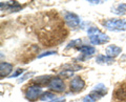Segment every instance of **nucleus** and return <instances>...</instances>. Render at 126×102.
<instances>
[{
	"instance_id": "1",
	"label": "nucleus",
	"mask_w": 126,
	"mask_h": 102,
	"mask_svg": "<svg viewBox=\"0 0 126 102\" xmlns=\"http://www.w3.org/2000/svg\"><path fill=\"white\" fill-rule=\"evenodd\" d=\"M87 33L90 41L94 45H99L107 44L110 40L109 36L95 27H90L87 29Z\"/></svg>"
},
{
	"instance_id": "2",
	"label": "nucleus",
	"mask_w": 126,
	"mask_h": 102,
	"mask_svg": "<svg viewBox=\"0 0 126 102\" xmlns=\"http://www.w3.org/2000/svg\"><path fill=\"white\" fill-rule=\"evenodd\" d=\"M102 25L111 31H126V20L121 18H109L102 22Z\"/></svg>"
},
{
	"instance_id": "3",
	"label": "nucleus",
	"mask_w": 126,
	"mask_h": 102,
	"mask_svg": "<svg viewBox=\"0 0 126 102\" xmlns=\"http://www.w3.org/2000/svg\"><path fill=\"white\" fill-rule=\"evenodd\" d=\"M42 88L38 85H33L28 87L25 92V97L28 100L34 102L42 94Z\"/></svg>"
},
{
	"instance_id": "4",
	"label": "nucleus",
	"mask_w": 126,
	"mask_h": 102,
	"mask_svg": "<svg viewBox=\"0 0 126 102\" xmlns=\"http://www.w3.org/2000/svg\"><path fill=\"white\" fill-rule=\"evenodd\" d=\"M49 88L57 92H63L66 88V85L61 78L55 77L51 79L49 84Z\"/></svg>"
},
{
	"instance_id": "5",
	"label": "nucleus",
	"mask_w": 126,
	"mask_h": 102,
	"mask_svg": "<svg viewBox=\"0 0 126 102\" xmlns=\"http://www.w3.org/2000/svg\"><path fill=\"white\" fill-rule=\"evenodd\" d=\"M107 91L108 89L103 84L100 83L94 87L89 95L91 96L95 100H96L104 97L107 93Z\"/></svg>"
},
{
	"instance_id": "6",
	"label": "nucleus",
	"mask_w": 126,
	"mask_h": 102,
	"mask_svg": "<svg viewBox=\"0 0 126 102\" xmlns=\"http://www.w3.org/2000/svg\"><path fill=\"white\" fill-rule=\"evenodd\" d=\"M85 86V81L81 76L74 77L70 83V90L73 92H79L82 90Z\"/></svg>"
},
{
	"instance_id": "7",
	"label": "nucleus",
	"mask_w": 126,
	"mask_h": 102,
	"mask_svg": "<svg viewBox=\"0 0 126 102\" xmlns=\"http://www.w3.org/2000/svg\"><path fill=\"white\" fill-rule=\"evenodd\" d=\"M0 8L1 11L7 10L9 12H17L22 10V6L18 2L14 1H7L6 3L1 2L0 3Z\"/></svg>"
},
{
	"instance_id": "8",
	"label": "nucleus",
	"mask_w": 126,
	"mask_h": 102,
	"mask_svg": "<svg viewBox=\"0 0 126 102\" xmlns=\"http://www.w3.org/2000/svg\"><path fill=\"white\" fill-rule=\"evenodd\" d=\"M65 21L70 28H76L79 25L80 18L76 14L73 12H67L65 15Z\"/></svg>"
},
{
	"instance_id": "9",
	"label": "nucleus",
	"mask_w": 126,
	"mask_h": 102,
	"mask_svg": "<svg viewBox=\"0 0 126 102\" xmlns=\"http://www.w3.org/2000/svg\"><path fill=\"white\" fill-rule=\"evenodd\" d=\"M121 52L122 48L119 46H117L114 44H111V45H108L105 49L107 56L112 58L118 57L121 53Z\"/></svg>"
},
{
	"instance_id": "10",
	"label": "nucleus",
	"mask_w": 126,
	"mask_h": 102,
	"mask_svg": "<svg viewBox=\"0 0 126 102\" xmlns=\"http://www.w3.org/2000/svg\"><path fill=\"white\" fill-rule=\"evenodd\" d=\"M13 66L12 64L7 62H1L0 64V76L1 77H6L12 71Z\"/></svg>"
},
{
	"instance_id": "11",
	"label": "nucleus",
	"mask_w": 126,
	"mask_h": 102,
	"mask_svg": "<svg viewBox=\"0 0 126 102\" xmlns=\"http://www.w3.org/2000/svg\"><path fill=\"white\" fill-rule=\"evenodd\" d=\"M77 49L78 51L82 53V57L83 58H85L86 56H91V55H94L95 52V49L94 47L88 46V45L78 47Z\"/></svg>"
},
{
	"instance_id": "12",
	"label": "nucleus",
	"mask_w": 126,
	"mask_h": 102,
	"mask_svg": "<svg viewBox=\"0 0 126 102\" xmlns=\"http://www.w3.org/2000/svg\"><path fill=\"white\" fill-rule=\"evenodd\" d=\"M95 61L97 63L100 65H111L114 63V60L109 57L100 54L96 57Z\"/></svg>"
},
{
	"instance_id": "13",
	"label": "nucleus",
	"mask_w": 126,
	"mask_h": 102,
	"mask_svg": "<svg viewBox=\"0 0 126 102\" xmlns=\"http://www.w3.org/2000/svg\"><path fill=\"white\" fill-rule=\"evenodd\" d=\"M51 78H50V76H38V77H36L33 79V81L35 85H38V86H40L41 85H46L47 83L49 84Z\"/></svg>"
},
{
	"instance_id": "14",
	"label": "nucleus",
	"mask_w": 126,
	"mask_h": 102,
	"mask_svg": "<svg viewBox=\"0 0 126 102\" xmlns=\"http://www.w3.org/2000/svg\"><path fill=\"white\" fill-rule=\"evenodd\" d=\"M112 12L118 15H123L126 13V4H121L116 8L112 9Z\"/></svg>"
},
{
	"instance_id": "15",
	"label": "nucleus",
	"mask_w": 126,
	"mask_h": 102,
	"mask_svg": "<svg viewBox=\"0 0 126 102\" xmlns=\"http://www.w3.org/2000/svg\"><path fill=\"white\" fill-rule=\"evenodd\" d=\"M55 95L50 92H45L43 93L40 97V100L41 101H49L50 100L53 99L55 97Z\"/></svg>"
},
{
	"instance_id": "16",
	"label": "nucleus",
	"mask_w": 126,
	"mask_h": 102,
	"mask_svg": "<svg viewBox=\"0 0 126 102\" xmlns=\"http://www.w3.org/2000/svg\"><path fill=\"white\" fill-rule=\"evenodd\" d=\"M82 67L80 65H73V64H68V65H65V67H64V70H68V71H79V70H81Z\"/></svg>"
},
{
	"instance_id": "17",
	"label": "nucleus",
	"mask_w": 126,
	"mask_h": 102,
	"mask_svg": "<svg viewBox=\"0 0 126 102\" xmlns=\"http://www.w3.org/2000/svg\"><path fill=\"white\" fill-rule=\"evenodd\" d=\"M35 74V72H28L26 74H25L23 76H22L20 78L18 79V81L19 83H21V82H23L24 81H27L28 79H30V77H33L34 75Z\"/></svg>"
},
{
	"instance_id": "18",
	"label": "nucleus",
	"mask_w": 126,
	"mask_h": 102,
	"mask_svg": "<svg viewBox=\"0 0 126 102\" xmlns=\"http://www.w3.org/2000/svg\"><path fill=\"white\" fill-rule=\"evenodd\" d=\"M81 43V39H76L75 40H72L68 44V45L66 46V49H70L71 48L75 47L77 46L79 44Z\"/></svg>"
},
{
	"instance_id": "19",
	"label": "nucleus",
	"mask_w": 126,
	"mask_h": 102,
	"mask_svg": "<svg viewBox=\"0 0 126 102\" xmlns=\"http://www.w3.org/2000/svg\"><path fill=\"white\" fill-rule=\"evenodd\" d=\"M116 97L119 99H124L126 97V91L124 88H120L116 92Z\"/></svg>"
},
{
	"instance_id": "20",
	"label": "nucleus",
	"mask_w": 126,
	"mask_h": 102,
	"mask_svg": "<svg viewBox=\"0 0 126 102\" xmlns=\"http://www.w3.org/2000/svg\"><path fill=\"white\" fill-rule=\"evenodd\" d=\"M57 54L56 51H54V50H50V51H46L44 52L41 54L38 57V58H42L50 56V55H55V54Z\"/></svg>"
},
{
	"instance_id": "21",
	"label": "nucleus",
	"mask_w": 126,
	"mask_h": 102,
	"mask_svg": "<svg viewBox=\"0 0 126 102\" xmlns=\"http://www.w3.org/2000/svg\"><path fill=\"white\" fill-rule=\"evenodd\" d=\"M24 69H22V68H18L17 70H16V71L12 74L11 76H10L9 77L11 78H13V77H18L20 75L22 74L23 73V72L24 71Z\"/></svg>"
},
{
	"instance_id": "22",
	"label": "nucleus",
	"mask_w": 126,
	"mask_h": 102,
	"mask_svg": "<svg viewBox=\"0 0 126 102\" xmlns=\"http://www.w3.org/2000/svg\"><path fill=\"white\" fill-rule=\"evenodd\" d=\"M60 74L62 75L63 76H65V77H71V76H73L74 73L73 72H72V71H68V70H64L63 71L60 73Z\"/></svg>"
},
{
	"instance_id": "23",
	"label": "nucleus",
	"mask_w": 126,
	"mask_h": 102,
	"mask_svg": "<svg viewBox=\"0 0 126 102\" xmlns=\"http://www.w3.org/2000/svg\"><path fill=\"white\" fill-rule=\"evenodd\" d=\"M95 100L92 98L91 96H90L89 95L87 96H86V97L84 99L83 102H95Z\"/></svg>"
},
{
	"instance_id": "24",
	"label": "nucleus",
	"mask_w": 126,
	"mask_h": 102,
	"mask_svg": "<svg viewBox=\"0 0 126 102\" xmlns=\"http://www.w3.org/2000/svg\"><path fill=\"white\" fill-rule=\"evenodd\" d=\"M65 102V99L63 98H58V99H55L54 100L51 101L50 102Z\"/></svg>"
},
{
	"instance_id": "25",
	"label": "nucleus",
	"mask_w": 126,
	"mask_h": 102,
	"mask_svg": "<svg viewBox=\"0 0 126 102\" xmlns=\"http://www.w3.org/2000/svg\"><path fill=\"white\" fill-rule=\"evenodd\" d=\"M100 2V1H88V2H90L92 4H98Z\"/></svg>"
}]
</instances>
